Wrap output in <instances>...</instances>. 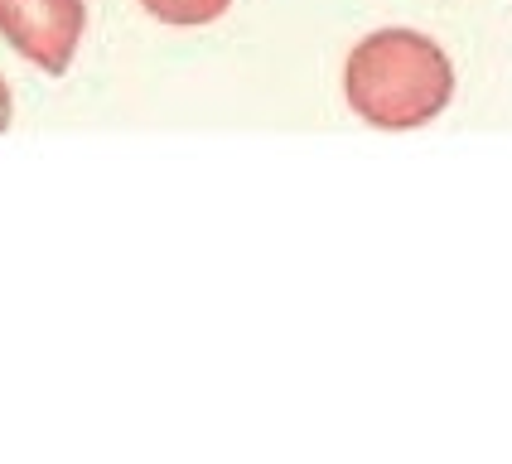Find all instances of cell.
Wrapping results in <instances>:
<instances>
[{
    "label": "cell",
    "mask_w": 512,
    "mask_h": 464,
    "mask_svg": "<svg viewBox=\"0 0 512 464\" xmlns=\"http://www.w3.org/2000/svg\"><path fill=\"white\" fill-rule=\"evenodd\" d=\"M343 102L372 131H416L455 102V63L421 29H372L343 58Z\"/></svg>",
    "instance_id": "1"
},
{
    "label": "cell",
    "mask_w": 512,
    "mask_h": 464,
    "mask_svg": "<svg viewBox=\"0 0 512 464\" xmlns=\"http://www.w3.org/2000/svg\"><path fill=\"white\" fill-rule=\"evenodd\" d=\"M87 29V0H0V39L39 73L63 78Z\"/></svg>",
    "instance_id": "2"
},
{
    "label": "cell",
    "mask_w": 512,
    "mask_h": 464,
    "mask_svg": "<svg viewBox=\"0 0 512 464\" xmlns=\"http://www.w3.org/2000/svg\"><path fill=\"white\" fill-rule=\"evenodd\" d=\"M232 0H141V10L150 20L160 25H174V29H199V25H213L228 15Z\"/></svg>",
    "instance_id": "3"
},
{
    "label": "cell",
    "mask_w": 512,
    "mask_h": 464,
    "mask_svg": "<svg viewBox=\"0 0 512 464\" xmlns=\"http://www.w3.org/2000/svg\"><path fill=\"white\" fill-rule=\"evenodd\" d=\"M10 121H15V102H10V83L0 78V131H10Z\"/></svg>",
    "instance_id": "4"
}]
</instances>
